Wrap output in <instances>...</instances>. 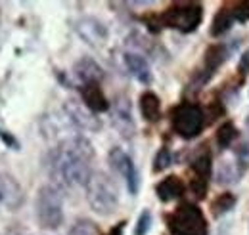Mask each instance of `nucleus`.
Masks as SVG:
<instances>
[{"instance_id":"1","label":"nucleus","mask_w":249,"mask_h":235,"mask_svg":"<svg viewBox=\"0 0 249 235\" xmlns=\"http://www.w3.org/2000/svg\"><path fill=\"white\" fill-rule=\"evenodd\" d=\"M94 147L83 136H71L50 153V174L63 185H87L92 176Z\"/></svg>"},{"instance_id":"2","label":"nucleus","mask_w":249,"mask_h":235,"mask_svg":"<svg viewBox=\"0 0 249 235\" xmlns=\"http://www.w3.org/2000/svg\"><path fill=\"white\" fill-rule=\"evenodd\" d=\"M85 193L90 208L100 216H111L119 206V189L106 172L94 170L85 185Z\"/></svg>"},{"instance_id":"3","label":"nucleus","mask_w":249,"mask_h":235,"mask_svg":"<svg viewBox=\"0 0 249 235\" xmlns=\"http://www.w3.org/2000/svg\"><path fill=\"white\" fill-rule=\"evenodd\" d=\"M35 216L42 230H58L63 224V195L58 185L46 184L36 191Z\"/></svg>"},{"instance_id":"4","label":"nucleus","mask_w":249,"mask_h":235,"mask_svg":"<svg viewBox=\"0 0 249 235\" xmlns=\"http://www.w3.org/2000/svg\"><path fill=\"white\" fill-rule=\"evenodd\" d=\"M167 228L173 235H209V226L203 210L194 203H180L165 216Z\"/></svg>"},{"instance_id":"5","label":"nucleus","mask_w":249,"mask_h":235,"mask_svg":"<svg viewBox=\"0 0 249 235\" xmlns=\"http://www.w3.org/2000/svg\"><path fill=\"white\" fill-rule=\"evenodd\" d=\"M159 17L163 27H171L188 34L201 25L203 6L199 2H177V4H171Z\"/></svg>"},{"instance_id":"6","label":"nucleus","mask_w":249,"mask_h":235,"mask_svg":"<svg viewBox=\"0 0 249 235\" xmlns=\"http://www.w3.org/2000/svg\"><path fill=\"white\" fill-rule=\"evenodd\" d=\"M171 124L175 134H178L182 140H194L203 132L205 113L197 103L184 101L171 111Z\"/></svg>"},{"instance_id":"7","label":"nucleus","mask_w":249,"mask_h":235,"mask_svg":"<svg viewBox=\"0 0 249 235\" xmlns=\"http://www.w3.org/2000/svg\"><path fill=\"white\" fill-rule=\"evenodd\" d=\"M107 159H109L111 168H113L119 176H123L128 193H130V195H136L138 189H140V174H138V168H136L134 161L130 159V155L124 153L121 147H113V149L109 151Z\"/></svg>"},{"instance_id":"8","label":"nucleus","mask_w":249,"mask_h":235,"mask_svg":"<svg viewBox=\"0 0 249 235\" xmlns=\"http://www.w3.org/2000/svg\"><path fill=\"white\" fill-rule=\"evenodd\" d=\"M190 168L194 172V178L190 182V189L197 199H203L209 187V178H211V153L205 147H199L196 157L190 163Z\"/></svg>"},{"instance_id":"9","label":"nucleus","mask_w":249,"mask_h":235,"mask_svg":"<svg viewBox=\"0 0 249 235\" xmlns=\"http://www.w3.org/2000/svg\"><path fill=\"white\" fill-rule=\"evenodd\" d=\"M73 29L92 48H102L109 38L107 27L100 19L92 17V16H83L77 21H73Z\"/></svg>"},{"instance_id":"10","label":"nucleus","mask_w":249,"mask_h":235,"mask_svg":"<svg viewBox=\"0 0 249 235\" xmlns=\"http://www.w3.org/2000/svg\"><path fill=\"white\" fill-rule=\"evenodd\" d=\"M65 115L67 118L81 130H87V132H98L102 128V122L100 118L96 117V113H92L83 101H77V100H67L65 105Z\"/></svg>"},{"instance_id":"11","label":"nucleus","mask_w":249,"mask_h":235,"mask_svg":"<svg viewBox=\"0 0 249 235\" xmlns=\"http://www.w3.org/2000/svg\"><path fill=\"white\" fill-rule=\"evenodd\" d=\"M25 195L19 185V182L12 174H0V205L10 210H18L23 205Z\"/></svg>"},{"instance_id":"12","label":"nucleus","mask_w":249,"mask_h":235,"mask_svg":"<svg viewBox=\"0 0 249 235\" xmlns=\"http://www.w3.org/2000/svg\"><path fill=\"white\" fill-rule=\"evenodd\" d=\"M124 67L128 71L130 77H134L140 84H152L154 77H152V69H150V63L148 59L144 58L142 54H136V52H124L123 56Z\"/></svg>"},{"instance_id":"13","label":"nucleus","mask_w":249,"mask_h":235,"mask_svg":"<svg viewBox=\"0 0 249 235\" xmlns=\"http://www.w3.org/2000/svg\"><path fill=\"white\" fill-rule=\"evenodd\" d=\"M113 126L119 130L123 138H132L134 136V120H132V111H130V101L126 98H117L113 105Z\"/></svg>"},{"instance_id":"14","label":"nucleus","mask_w":249,"mask_h":235,"mask_svg":"<svg viewBox=\"0 0 249 235\" xmlns=\"http://www.w3.org/2000/svg\"><path fill=\"white\" fill-rule=\"evenodd\" d=\"M81 100L92 113H104V111H109V107H111L104 90L100 86V83L83 84L81 86Z\"/></svg>"},{"instance_id":"15","label":"nucleus","mask_w":249,"mask_h":235,"mask_svg":"<svg viewBox=\"0 0 249 235\" xmlns=\"http://www.w3.org/2000/svg\"><path fill=\"white\" fill-rule=\"evenodd\" d=\"M184 191H186V185H184V182L178 176L163 178L156 185V195L161 203L177 201V199H180L184 195Z\"/></svg>"},{"instance_id":"16","label":"nucleus","mask_w":249,"mask_h":235,"mask_svg":"<svg viewBox=\"0 0 249 235\" xmlns=\"http://www.w3.org/2000/svg\"><path fill=\"white\" fill-rule=\"evenodd\" d=\"M73 73L75 77L81 81V86L83 84H89V83H100L104 79V71L102 67L94 61L92 58H81L75 67H73Z\"/></svg>"},{"instance_id":"17","label":"nucleus","mask_w":249,"mask_h":235,"mask_svg":"<svg viewBox=\"0 0 249 235\" xmlns=\"http://www.w3.org/2000/svg\"><path fill=\"white\" fill-rule=\"evenodd\" d=\"M138 105H140V113H142L144 120L157 122L161 118V100H159L156 92H152V90L142 92V96L138 100Z\"/></svg>"},{"instance_id":"18","label":"nucleus","mask_w":249,"mask_h":235,"mask_svg":"<svg viewBox=\"0 0 249 235\" xmlns=\"http://www.w3.org/2000/svg\"><path fill=\"white\" fill-rule=\"evenodd\" d=\"M226 61V48L224 44H213L205 50V81Z\"/></svg>"},{"instance_id":"19","label":"nucleus","mask_w":249,"mask_h":235,"mask_svg":"<svg viewBox=\"0 0 249 235\" xmlns=\"http://www.w3.org/2000/svg\"><path fill=\"white\" fill-rule=\"evenodd\" d=\"M236 23V17H234V12H232V8H220L217 14H215V17H213V21H211V36H220V34H224L226 31H230V27Z\"/></svg>"},{"instance_id":"20","label":"nucleus","mask_w":249,"mask_h":235,"mask_svg":"<svg viewBox=\"0 0 249 235\" xmlns=\"http://www.w3.org/2000/svg\"><path fill=\"white\" fill-rule=\"evenodd\" d=\"M238 138H240V132H238L236 124L232 120H226L217 132V146L220 149H228Z\"/></svg>"},{"instance_id":"21","label":"nucleus","mask_w":249,"mask_h":235,"mask_svg":"<svg viewBox=\"0 0 249 235\" xmlns=\"http://www.w3.org/2000/svg\"><path fill=\"white\" fill-rule=\"evenodd\" d=\"M238 203V199H236V195L234 193H230V191H224V193H220L217 199L213 201V214L215 216H222V214H226V212H230L234 206Z\"/></svg>"},{"instance_id":"22","label":"nucleus","mask_w":249,"mask_h":235,"mask_svg":"<svg viewBox=\"0 0 249 235\" xmlns=\"http://www.w3.org/2000/svg\"><path fill=\"white\" fill-rule=\"evenodd\" d=\"M67 235H100V230H98V226L94 224L92 220L79 218V220L73 222V226L69 228Z\"/></svg>"},{"instance_id":"23","label":"nucleus","mask_w":249,"mask_h":235,"mask_svg":"<svg viewBox=\"0 0 249 235\" xmlns=\"http://www.w3.org/2000/svg\"><path fill=\"white\" fill-rule=\"evenodd\" d=\"M171 165H173V153H171V149L169 147H161L156 153V159H154V172H163Z\"/></svg>"},{"instance_id":"24","label":"nucleus","mask_w":249,"mask_h":235,"mask_svg":"<svg viewBox=\"0 0 249 235\" xmlns=\"http://www.w3.org/2000/svg\"><path fill=\"white\" fill-rule=\"evenodd\" d=\"M152 228V212L148 208H144L136 220V226H134V235H148Z\"/></svg>"},{"instance_id":"25","label":"nucleus","mask_w":249,"mask_h":235,"mask_svg":"<svg viewBox=\"0 0 249 235\" xmlns=\"http://www.w3.org/2000/svg\"><path fill=\"white\" fill-rule=\"evenodd\" d=\"M232 12H234L236 21H240V23L249 21V2H240V4H236V6L232 8Z\"/></svg>"},{"instance_id":"26","label":"nucleus","mask_w":249,"mask_h":235,"mask_svg":"<svg viewBox=\"0 0 249 235\" xmlns=\"http://www.w3.org/2000/svg\"><path fill=\"white\" fill-rule=\"evenodd\" d=\"M238 69L242 71V75H249V50H246L242 56H240V63H238Z\"/></svg>"},{"instance_id":"27","label":"nucleus","mask_w":249,"mask_h":235,"mask_svg":"<svg viewBox=\"0 0 249 235\" xmlns=\"http://www.w3.org/2000/svg\"><path fill=\"white\" fill-rule=\"evenodd\" d=\"M0 138H2V142L4 144H8L10 147H14V149H18L19 147V144H18V140L10 134V132H0Z\"/></svg>"},{"instance_id":"28","label":"nucleus","mask_w":249,"mask_h":235,"mask_svg":"<svg viewBox=\"0 0 249 235\" xmlns=\"http://www.w3.org/2000/svg\"><path fill=\"white\" fill-rule=\"evenodd\" d=\"M124 226H126V222L123 220V222H119V224H117L115 228H111V230H109V232H107L106 235H123Z\"/></svg>"},{"instance_id":"29","label":"nucleus","mask_w":249,"mask_h":235,"mask_svg":"<svg viewBox=\"0 0 249 235\" xmlns=\"http://www.w3.org/2000/svg\"><path fill=\"white\" fill-rule=\"evenodd\" d=\"M248 126H249V117H248Z\"/></svg>"}]
</instances>
